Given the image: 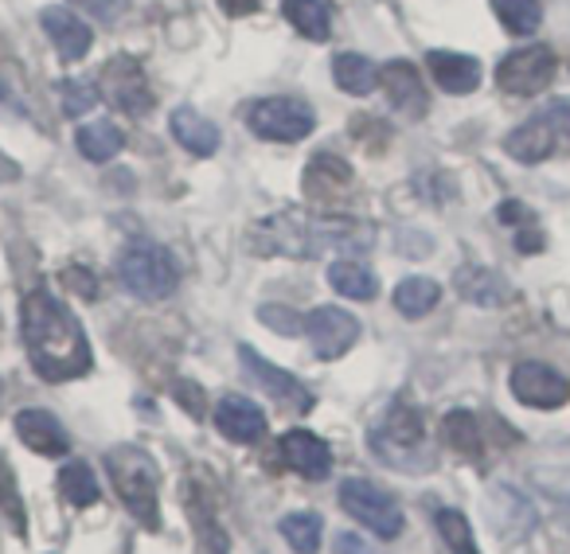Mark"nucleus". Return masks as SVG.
<instances>
[{"label": "nucleus", "mask_w": 570, "mask_h": 554, "mask_svg": "<svg viewBox=\"0 0 570 554\" xmlns=\"http://www.w3.org/2000/svg\"><path fill=\"white\" fill-rule=\"evenodd\" d=\"M24 348L28 359H32L36 375L48 383H67L79 379L95 367V356H90V340L82 333L79 317L59 301L51 289L36 286L32 294L24 297Z\"/></svg>", "instance_id": "obj_1"}, {"label": "nucleus", "mask_w": 570, "mask_h": 554, "mask_svg": "<svg viewBox=\"0 0 570 554\" xmlns=\"http://www.w3.org/2000/svg\"><path fill=\"white\" fill-rule=\"evenodd\" d=\"M372 246H375L372 222L341 219V215H309L302 207L266 215L250 230V250L258 258H317L325 250L364 254Z\"/></svg>", "instance_id": "obj_2"}, {"label": "nucleus", "mask_w": 570, "mask_h": 554, "mask_svg": "<svg viewBox=\"0 0 570 554\" xmlns=\"http://www.w3.org/2000/svg\"><path fill=\"white\" fill-rule=\"evenodd\" d=\"M106 473H110L114 488H118L126 512L134 515L141 527L160 531V473L157 461L137 445H118L106 453Z\"/></svg>", "instance_id": "obj_3"}, {"label": "nucleus", "mask_w": 570, "mask_h": 554, "mask_svg": "<svg viewBox=\"0 0 570 554\" xmlns=\"http://www.w3.org/2000/svg\"><path fill=\"white\" fill-rule=\"evenodd\" d=\"M118 277H121V286L134 297H141V301H165V297H173L176 286H180V266H176V258L165 246L134 243L121 250Z\"/></svg>", "instance_id": "obj_4"}, {"label": "nucleus", "mask_w": 570, "mask_h": 554, "mask_svg": "<svg viewBox=\"0 0 570 554\" xmlns=\"http://www.w3.org/2000/svg\"><path fill=\"white\" fill-rule=\"evenodd\" d=\"M372 449L375 457H383L395 468H426V426H422V414L406 403H395L383 422L372 429Z\"/></svg>", "instance_id": "obj_5"}, {"label": "nucleus", "mask_w": 570, "mask_h": 554, "mask_svg": "<svg viewBox=\"0 0 570 554\" xmlns=\"http://www.w3.org/2000/svg\"><path fill=\"white\" fill-rule=\"evenodd\" d=\"M246 126H250L254 137L262 141H282V145H294L305 141L317 126V113H313L309 102L302 98H262L246 110Z\"/></svg>", "instance_id": "obj_6"}, {"label": "nucleus", "mask_w": 570, "mask_h": 554, "mask_svg": "<svg viewBox=\"0 0 570 554\" xmlns=\"http://www.w3.org/2000/svg\"><path fill=\"white\" fill-rule=\"evenodd\" d=\"M341 507L380 538L403 535V507L395 504V496L387 488L364 481V476H352V481L341 484Z\"/></svg>", "instance_id": "obj_7"}, {"label": "nucleus", "mask_w": 570, "mask_h": 554, "mask_svg": "<svg viewBox=\"0 0 570 554\" xmlns=\"http://www.w3.org/2000/svg\"><path fill=\"white\" fill-rule=\"evenodd\" d=\"M554 51L547 43H528V48H515L500 59L497 67V87L512 98H535L551 87L554 79Z\"/></svg>", "instance_id": "obj_8"}, {"label": "nucleus", "mask_w": 570, "mask_h": 554, "mask_svg": "<svg viewBox=\"0 0 570 554\" xmlns=\"http://www.w3.org/2000/svg\"><path fill=\"white\" fill-rule=\"evenodd\" d=\"M238 364L246 367V375H250L254 383H258L262 390H266L269 398H274L277 406H285V410L294 414H309L313 403H317V395H313L309 387H305L302 379H297L294 372H282V367H274L266 356H258L254 348H238Z\"/></svg>", "instance_id": "obj_9"}, {"label": "nucleus", "mask_w": 570, "mask_h": 554, "mask_svg": "<svg viewBox=\"0 0 570 554\" xmlns=\"http://www.w3.org/2000/svg\"><path fill=\"white\" fill-rule=\"evenodd\" d=\"M98 95H102L114 110L129 113V118H141V113L153 110L149 82H145L141 67H137L134 59H126V56H118V59H110V63H106L102 79H98Z\"/></svg>", "instance_id": "obj_10"}, {"label": "nucleus", "mask_w": 570, "mask_h": 554, "mask_svg": "<svg viewBox=\"0 0 570 554\" xmlns=\"http://www.w3.org/2000/svg\"><path fill=\"white\" fill-rule=\"evenodd\" d=\"M512 395L523 406H535V410H559L570 403V379L559 375L554 367L539 364V359H523L512 367Z\"/></svg>", "instance_id": "obj_11"}, {"label": "nucleus", "mask_w": 570, "mask_h": 554, "mask_svg": "<svg viewBox=\"0 0 570 554\" xmlns=\"http://www.w3.org/2000/svg\"><path fill=\"white\" fill-rule=\"evenodd\" d=\"M305 333H309L313 356L317 359H341L360 340V320L352 313L336 309V305H317L305 317Z\"/></svg>", "instance_id": "obj_12"}, {"label": "nucleus", "mask_w": 570, "mask_h": 554, "mask_svg": "<svg viewBox=\"0 0 570 554\" xmlns=\"http://www.w3.org/2000/svg\"><path fill=\"white\" fill-rule=\"evenodd\" d=\"M40 24H43V36L51 40V48L59 51L63 63H79V59L90 51V43H95L90 24L82 17H75L67 4H51V9H43Z\"/></svg>", "instance_id": "obj_13"}, {"label": "nucleus", "mask_w": 570, "mask_h": 554, "mask_svg": "<svg viewBox=\"0 0 570 554\" xmlns=\"http://www.w3.org/2000/svg\"><path fill=\"white\" fill-rule=\"evenodd\" d=\"M215 426L227 442L235 445H254L266 437V414L243 395H223L215 403Z\"/></svg>", "instance_id": "obj_14"}, {"label": "nucleus", "mask_w": 570, "mask_h": 554, "mask_svg": "<svg viewBox=\"0 0 570 554\" xmlns=\"http://www.w3.org/2000/svg\"><path fill=\"white\" fill-rule=\"evenodd\" d=\"M17 434L40 457H63L71 449V437H67L63 422L51 410H43V406H28V410L17 414Z\"/></svg>", "instance_id": "obj_15"}, {"label": "nucleus", "mask_w": 570, "mask_h": 554, "mask_svg": "<svg viewBox=\"0 0 570 554\" xmlns=\"http://www.w3.org/2000/svg\"><path fill=\"white\" fill-rule=\"evenodd\" d=\"M282 461L294 473H302L305 481H325L333 473V449L309 429H289L282 437Z\"/></svg>", "instance_id": "obj_16"}, {"label": "nucleus", "mask_w": 570, "mask_h": 554, "mask_svg": "<svg viewBox=\"0 0 570 554\" xmlns=\"http://www.w3.org/2000/svg\"><path fill=\"white\" fill-rule=\"evenodd\" d=\"M380 87L399 113H411V118H422V113H426V87H422V75L414 71L406 59H391V63L380 67Z\"/></svg>", "instance_id": "obj_17"}, {"label": "nucleus", "mask_w": 570, "mask_h": 554, "mask_svg": "<svg viewBox=\"0 0 570 554\" xmlns=\"http://www.w3.org/2000/svg\"><path fill=\"white\" fill-rule=\"evenodd\" d=\"M559 137H554L551 121L543 118V113H535V118H528L523 126H515L512 133L504 137V152L512 160H520V165H539V160H547L551 152H559Z\"/></svg>", "instance_id": "obj_18"}, {"label": "nucleus", "mask_w": 570, "mask_h": 554, "mask_svg": "<svg viewBox=\"0 0 570 554\" xmlns=\"http://www.w3.org/2000/svg\"><path fill=\"white\" fill-rule=\"evenodd\" d=\"M453 289H458L465 301L481 305V309H497L512 297V286H508V277L497 274L489 266H461L453 274Z\"/></svg>", "instance_id": "obj_19"}, {"label": "nucleus", "mask_w": 570, "mask_h": 554, "mask_svg": "<svg viewBox=\"0 0 570 554\" xmlns=\"http://www.w3.org/2000/svg\"><path fill=\"white\" fill-rule=\"evenodd\" d=\"M426 67L445 95H473L481 87V63L461 51H430Z\"/></svg>", "instance_id": "obj_20"}, {"label": "nucleus", "mask_w": 570, "mask_h": 554, "mask_svg": "<svg viewBox=\"0 0 570 554\" xmlns=\"http://www.w3.org/2000/svg\"><path fill=\"white\" fill-rule=\"evenodd\" d=\"M348 184H352V168L341 157H333V152L309 157V168H305V191H309V199L328 204V199L344 196Z\"/></svg>", "instance_id": "obj_21"}, {"label": "nucleus", "mask_w": 570, "mask_h": 554, "mask_svg": "<svg viewBox=\"0 0 570 554\" xmlns=\"http://www.w3.org/2000/svg\"><path fill=\"white\" fill-rule=\"evenodd\" d=\"M168 126H173V137L180 141V149H188L191 157H212V152L219 149V129H215L199 110H191V106L173 110V121H168Z\"/></svg>", "instance_id": "obj_22"}, {"label": "nucleus", "mask_w": 570, "mask_h": 554, "mask_svg": "<svg viewBox=\"0 0 570 554\" xmlns=\"http://www.w3.org/2000/svg\"><path fill=\"white\" fill-rule=\"evenodd\" d=\"M282 17L294 24L297 36L313 43H325L333 36V12L325 0H282Z\"/></svg>", "instance_id": "obj_23"}, {"label": "nucleus", "mask_w": 570, "mask_h": 554, "mask_svg": "<svg viewBox=\"0 0 570 554\" xmlns=\"http://www.w3.org/2000/svg\"><path fill=\"white\" fill-rule=\"evenodd\" d=\"M328 286L341 297H348V301H372V297L380 294V281H375V274L360 258L333 261V266H328Z\"/></svg>", "instance_id": "obj_24"}, {"label": "nucleus", "mask_w": 570, "mask_h": 554, "mask_svg": "<svg viewBox=\"0 0 570 554\" xmlns=\"http://www.w3.org/2000/svg\"><path fill=\"white\" fill-rule=\"evenodd\" d=\"M333 79L341 90H348V95H372L375 87H380V71H375V63L367 56H360V51H341V56L333 59Z\"/></svg>", "instance_id": "obj_25"}, {"label": "nucleus", "mask_w": 570, "mask_h": 554, "mask_svg": "<svg viewBox=\"0 0 570 554\" xmlns=\"http://www.w3.org/2000/svg\"><path fill=\"white\" fill-rule=\"evenodd\" d=\"M79 152L87 160H95V165H102V160H114L121 152V145H126V133H121L114 121H90V126L79 129Z\"/></svg>", "instance_id": "obj_26"}, {"label": "nucleus", "mask_w": 570, "mask_h": 554, "mask_svg": "<svg viewBox=\"0 0 570 554\" xmlns=\"http://www.w3.org/2000/svg\"><path fill=\"white\" fill-rule=\"evenodd\" d=\"M438 301H442V286L434 277H406L395 286V309L403 317H426Z\"/></svg>", "instance_id": "obj_27"}, {"label": "nucleus", "mask_w": 570, "mask_h": 554, "mask_svg": "<svg viewBox=\"0 0 570 554\" xmlns=\"http://www.w3.org/2000/svg\"><path fill=\"white\" fill-rule=\"evenodd\" d=\"M59 492H63L67 504H75V507H95L98 499H102L98 476L90 473L87 461H67L63 473H59Z\"/></svg>", "instance_id": "obj_28"}, {"label": "nucleus", "mask_w": 570, "mask_h": 554, "mask_svg": "<svg viewBox=\"0 0 570 554\" xmlns=\"http://www.w3.org/2000/svg\"><path fill=\"white\" fill-rule=\"evenodd\" d=\"M321 515L317 512H289L282 515V523H277V531L285 535V543L294 546L297 554H317L321 551Z\"/></svg>", "instance_id": "obj_29"}, {"label": "nucleus", "mask_w": 570, "mask_h": 554, "mask_svg": "<svg viewBox=\"0 0 570 554\" xmlns=\"http://www.w3.org/2000/svg\"><path fill=\"white\" fill-rule=\"evenodd\" d=\"M492 12L512 36H531L543 20V4L539 0H492Z\"/></svg>", "instance_id": "obj_30"}, {"label": "nucleus", "mask_w": 570, "mask_h": 554, "mask_svg": "<svg viewBox=\"0 0 570 554\" xmlns=\"http://www.w3.org/2000/svg\"><path fill=\"white\" fill-rule=\"evenodd\" d=\"M442 434L461 457H481V434H476V422L469 410H450L442 418Z\"/></svg>", "instance_id": "obj_31"}, {"label": "nucleus", "mask_w": 570, "mask_h": 554, "mask_svg": "<svg viewBox=\"0 0 570 554\" xmlns=\"http://www.w3.org/2000/svg\"><path fill=\"white\" fill-rule=\"evenodd\" d=\"M497 219H500V222H508V227L520 230V235H515V246H520L523 254H535L539 246H543V235H539V227H535L539 219H535V215H531L523 204H515V199H508V204H500Z\"/></svg>", "instance_id": "obj_32"}, {"label": "nucleus", "mask_w": 570, "mask_h": 554, "mask_svg": "<svg viewBox=\"0 0 570 554\" xmlns=\"http://www.w3.org/2000/svg\"><path fill=\"white\" fill-rule=\"evenodd\" d=\"M438 531H442V543L450 546L453 554H481L473 543V527H469V520L458 512V507H438Z\"/></svg>", "instance_id": "obj_33"}, {"label": "nucleus", "mask_w": 570, "mask_h": 554, "mask_svg": "<svg viewBox=\"0 0 570 554\" xmlns=\"http://www.w3.org/2000/svg\"><path fill=\"white\" fill-rule=\"evenodd\" d=\"M59 102H63L67 118H79V113H87L90 106L98 102V87L82 79H67V82H59Z\"/></svg>", "instance_id": "obj_34"}, {"label": "nucleus", "mask_w": 570, "mask_h": 554, "mask_svg": "<svg viewBox=\"0 0 570 554\" xmlns=\"http://www.w3.org/2000/svg\"><path fill=\"white\" fill-rule=\"evenodd\" d=\"M0 512H9V520L17 523V531H24V504H20V488L12 465L0 457Z\"/></svg>", "instance_id": "obj_35"}, {"label": "nucleus", "mask_w": 570, "mask_h": 554, "mask_svg": "<svg viewBox=\"0 0 570 554\" xmlns=\"http://www.w3.org/2000/svg\"><path fill=\"white\" fill-rule=\"evenodd\" d=\"M258 320L269 328V333H282V336H297L305 328V320L297 317L294 309H285V305H262Z\"/></svg>", "instance_id": "obj_36"}, {"label": "nucleus", "mask_w": 570, "mask_h": 554, "mask_svg": "<svg viewBox=\"0 0 570 554\" xmlns=\"http://www.w3.org/2000/svg\"><path fill=\"white\" fill-rule=\"evenodd\" d=\"M539 488H543L547 499H554L562 520L570 523V473H551V468H547V473L539 476Z\"/></svg>", "instance_id": "obj_37"}, {"label": "nucleus", "mask_w": 570, "mask_h": 554, "mask_svg": "<svg viewBox=\"0 0 570 554\" xmlns=\"http://www.w3.org/2000/svg\"><path fill=\"white\" fill-rule=\"evenodd\" d=\"M539 113L551 121V129H554V137H559L562 149H570V102L567 98H554V102L539 106Z\"/></svg>", "instance_id": "obj_38"}, {"label": "nucleus", "mask_w": 570, "mask_h": 554, "mask_svg": "<svg viewBox=\"0 0 570 554\" xmlns=\"http://www.w3.org/2000/svg\"><path fill=\"white\" fill-rule=\"evenodd\" d=\"M67 4H82V9L95 12L98 20H118L121 9H126V0H67Z\"/></svg>", "instance_id": "obj_39"}, {"label": "nucleus", "mask_w": 570, "mask_h": 554, "mask_svg": "<svg viewBox=\"0 0 570 554\" xmlns=\"http://www.w3.org/2000/svg\"><path fill=\"white\" fill-rule=\"evenodd\" d=\"M63 281H79V294L82 297H98V289H95V277L87 274V269H79V266H71V269H63Z\"/></svg>", "instance_id": "obj_40"}, {"label": "nucleus", "mask_w": 570, "mask_h": 554, "mask_svg": "<svg viewBox=\"0 0 570 554\" xmlns=\"http://www.w3.org/2000/svg\"><path fill=\"white\" fill-rule=\"evenodd\" d=\"M336 554H372V546L352 531H344V535H336Z\"/></svg>", "instance_id": "obj_41"}, {"label": "nucleus", "mask_w": 570, "mask_h": 554, "mask_svg": "<svg viewBox=\"0 0 570 554\" xmlns=\"http://www.w3.org/2000/svg\"><path fill=\"white\" fill-rule=\"evenodd\" d=\"M262 0H219V9L227 12V17H250V12H258Z\"/></svg>", "instance_id": "obj_42"}]
</instances>
